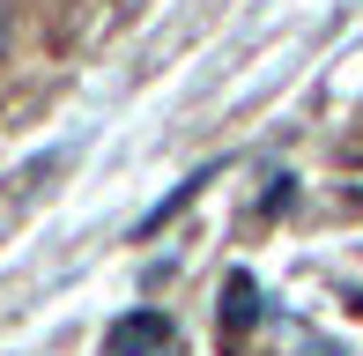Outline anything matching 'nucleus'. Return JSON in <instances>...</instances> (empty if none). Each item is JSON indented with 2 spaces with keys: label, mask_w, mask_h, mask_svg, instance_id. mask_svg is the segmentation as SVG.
<instances>
[{
  "label": "nucleus",
  "mask_w": 363,
  "mask_h": 356,
  "mask_svg": "<svg viewBox=\"0 0 363 356\" xmlns=\"http://www.w3.org/2000/svg\"><path fill=\"white\" fill-rule=\"evenodd\" d=\"M163 349H171V319L163 312H126L104 334V356H163Z\"/></svg>",
  "instance_id": "1"
},
{
  "label": "nucleus",
  "mask_w": 363,
  "mask_h": 356,
  "mask_svg": "<svg viewBox=\"0 0 363 356\" xmlns=\"http://www.w3.org/2000/svg\"><path fill=\"white\" fill-rule=\"evenodd\" d=\"M252 327H259V282H252V274H230V282H223V312H216L223 349H245Z\"/></svg>",
  "instance_id": "2"
},
{
  "label": "nucleus",
  "mask_w": 363,
  "mask_h": 356,
  "mask_svg": "<svg viewBox=\"0 0 363 356\" xmlns=\"http://www.w3.org/2000/svg\"><path fill=\"white\" fill-rule=\"evenodd\" d=\"M0 45H8V0H0Z\"/></svg>",
  "instance_id": "3"
}]
</instances>
